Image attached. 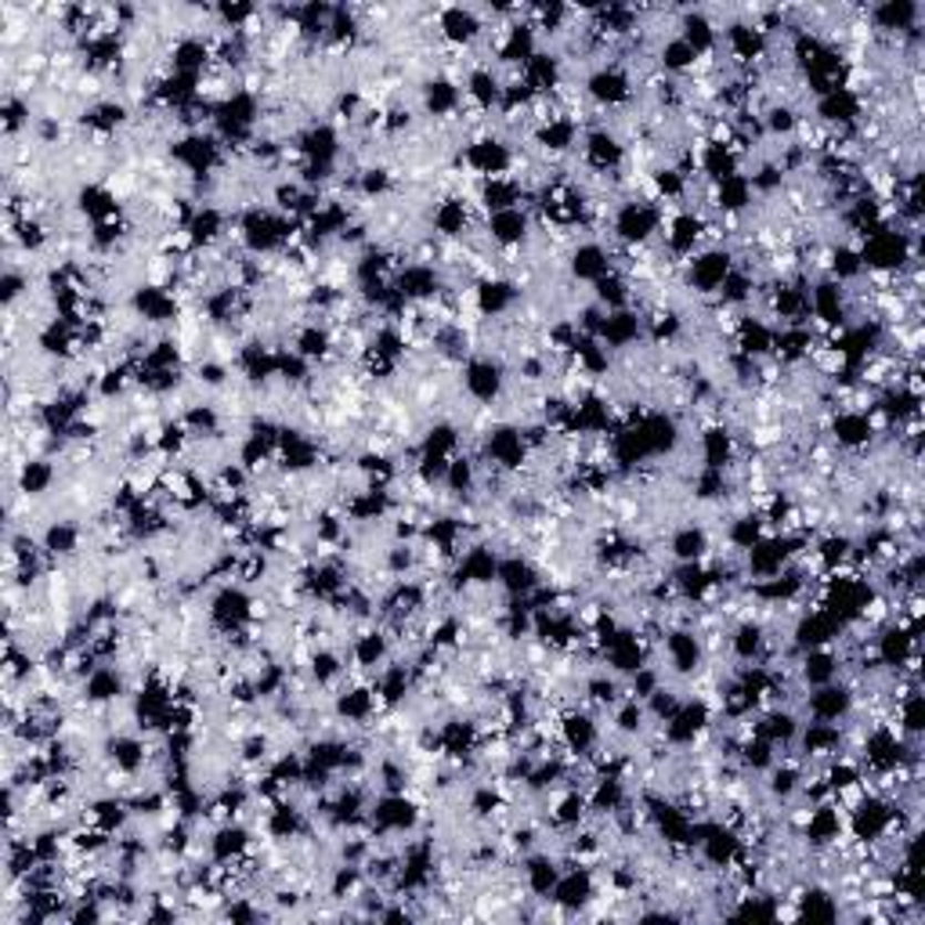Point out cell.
Returning a JSON list of instances; mask_svg holds the SVG:
<instances>
[{
    "instance_id": "6da1fadb",
    "label": "cell",
    "mask_w": 925,
    "mask_h": 925,
    "mask_svg": "<svg viewBox=\"0 0 925 925\" xmlns=\"http://www.w3.org/2000/svg\"><path fill=\"white\" fill-rule=\"evenodd\" d=\"M463 391L474 398L477 405H495V398L503 394V369L492 358H474L463 369Z\"/></svg>"
}]
</instances>
